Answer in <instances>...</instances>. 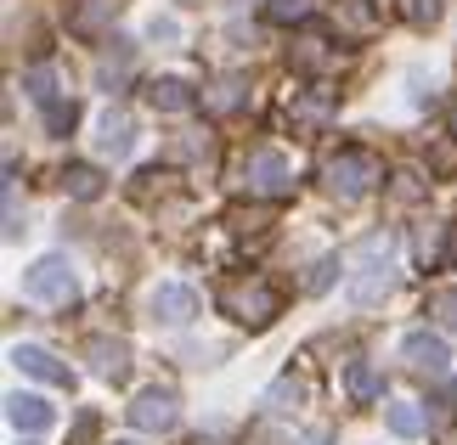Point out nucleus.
<instances>
[{
	"instance_id": "31",
	"label": "nucleus",
	"mask_w": 457,
	"mask_h": 445,
	"mask_svg": "<svg viewBox=\"0 0 457 445\" xmlns=\"http://www.w3.org/2000/svg\"><path fill=\"white\" fill-rule=\"evenodd\" d=\"M446 265L457 271V226H452V237H446Z\"/></svg>"
},
{
	"instance_id": "18",
	"label": "nucleus",
	"mask_w": 457,
	"mask_h": 445,
	"mask_svg": "<svg viewBox=\"0 0 457 445\" xmlns=\"http://www.w3.org/2000/svg\"><path fill=\"white\" fill-rule=\"evenodd\" d=\"M113 17H119V0H85L74 12V34H102Z\"/></svg>"
},
{
	"instance_id": "1",
	"label": "nucleus",
	"mask_w": 457,
	"mask_h": 445,
	"mask_svg": "<svg viewBox=\"0 0 457 445\" xmlns=\"http://www.w3.org/2000/svg\"><path fill=\"white\" fill-rule=\"evenodd\" d=\"M395 288V260H390V237H367L356 248V276H350V305L356 310H378Z\"/></svg>"
},
{
	"instance_id": "9",
	"label": "nucleus",
	"mask_w": 457,
	"mask_h": 445,
	"mask_svg": "<svg viewBox=\"0 0 457 445\" xmlns=\"http://www.w3.org/2000/svg\"><path fill=\"white\" fill-rule=\"evenodd\" d=\"M85 355H91L96 378H108V383H125L130 378V344H125V338H91Z\"/></svg>"
},
{
	"instance_id": "5",
	"label": "nucleus",
	"mask_w": 457,
	"mask_h": 445,
	"mask_svg": "<svg viewBox=\"0 0 457 445\" xmlns=\"http://www.w3.org/2000/svg\"><path fill=\"white\" fill-rule=\"evenodd\" d=\"M401 361H407V372H418V378H446V367H452V350H446V338L441 333H407L401 338Z\"/></svg>"
},
{
	"instance_id": "25",
	"label": "nucleus",
	"mask_w": 457,
	"mask_h": 445,
	"mask_svg": "<svg viewBox=\"0 0 457 445\" xmlns=\"http://www.w3.org/2000/svg\"><path fill=\"white\" fill-rule=\"evenodd\" d=\"M130 62H136V51H130V45L108 51V57H102V85H119V79L130 74Z\"/></svg>"
},
{
	"instance_id": "27",
	"label": "nucleus",
	"mask_w": 457,
	"mask_h": 445,
	"mask_svg": "<svg viewBox=\"0 0 457 445\" xmlns=\"http://www.w3.org/2000/svg\"><path fill=\"white\" fill-rule=\"evenodd\" d=\"M441 12H446V0H407V17L418 29H429V23H441Z\"/></svg>"
},
{
	"instance_id": "10",
	"label": "nucleus",
	"mask_w": 457,
	"mask_h": 445,
	"mask_svg": "<svg viewBox=\"0 0 457 445\" xmlns=\"http://www.w3.org/2000/svg\"><path fill=\"white\" fill-rule=\"evenodd\" d=\"M130 147H136V124H130V113H102V124H96V152L102 158H130Z\"/></svg>"
},
{
	"instance_id": "22",
	"label": "nucleus",
	"mask_w": 457,
	"mask_h": 445,
	"mask_svg": "<svg viewBox=\"0 0 457 445\" xmlns=\"http://www.w3.org/2000/svg\"><path fill=\"white\" fill-rule=\"evenodd\" d=\"M204 108H209V113H232V108H243V79H220L215 96H204Z\"/></svg>"
},
{
	"instance_id": "23",
	"label": "nucleus",
	"mask_w": 457,
	"mask_h": 445,
	"mask_svg": "<svg viewBox=\"0 0 457 445\" xmlns=\"http://www.w3.org/2000/svg\"><path fill=\"white\" fill-rule=\"evenodd\" d=\"M40 113H46V124H51V130H57V136H62V130H74V119H79V108H74V102H68V96H51Z\"/></svg>"
},
{
	"instance_id": "3",
	"label": "nucleus",
	"mask_w": 457,
	"mask_h": 445,
	"mask_svg": "<svg viewBox=\"0 0 457 445\" xmlns=\"http://www.w3.org/2000/svg\"><path fill=\"white\" fill-rule=\"evenodd\" d=\"M23 293L34 299V305H68V299L79 293V276H74V265H68L62 254H46V260L29 265Z\"/></svg>"
},
{
	"instance_id": "11",
	"label": "nucleus",
	"mask_w": 457,
	"mask_h": 445,
	"mask_svg": "<svg viewBox=\"0 0 457 445\" xmlns=\"http://www.w3.org/2000/svg\"><path fill=\"white\" fill-rule=\"evenodd\" d=\"M12 361L23 367L29 378H40V383H68V367H62L51 350H40V344H17V350H12Z\"/></svg>"
},
{
	"instance_id": "6",
	"label": "nucleus",
	"mask_w": 457,
	"mask_h": 445,
	"mask_svg": "<svg viewBox=\"0 0 457 445\" xmlns=\"http://www.w3.org/2000/svg\"><path fill=\"white\" fill-rule=\"evenodd\" d=\"M226 305H232V316L237 322H249V327H266L271 316H277V305H283V299H277L266 282H232V288H226Z\"/></svg>"
},
{
	"instance_id": "26",
	"label": "nucleus",
	"mask_w": 457,
	"mask_h": 445,
	"mask_svg": "<svg viewBox=\"0 0 457 445\" xmlns=\"http://www.w3.org/2000/svg\"><path fill=\"white\" fill-rule=\"evenodd\" d=\"M435 322H446V327H457V288H441V293H429V305H424Z\"/></svg>"
},
{
	"instance_id": "4",
	"label": "nucleus",
	"mask_w": 457,
	"mask_h": 445,
	"mask_svg": "<svg viewBox=\"0 0 457 445\" xmlns=\"http://www.w3.org/2000/svg\"><path fill=\"white\" fill-rule=\"evenodd\" d=\"M243 192H249V198H288V192H294L288 158L271 152V147H260L249 164H243Z\"/></svg>"
},
{
	"instance_id": "13",
	"label": "nucleus",
	"mask_w": 457,
	"mask_h": 445,
	"mask_svg": "<svg viewBox=\"0 0 457 445\" xmlns=\"http://www.w3.org/2000/svg\"><path fill=\"white\" fill-rule=\"evenodd\" d=\"M300 400H305V383L294 378V372H283V378H277L266 395H260V406H266L271 417H283V412H300Z\"/></svg>"
},
{
	"instance_id": "14",
	"label": "nucleus",
	"mask_w": 457,
	"mask_h": 445,
	"mask_svg": "<svg viewBox=\"0 0 457 445\" xmlns=\"http://www.w3.org/2000/svg\"><path fill=\"white\" fill-rule=\"evenodd\" d=\"M328 119H333V96H322V91H305V96L288 108V124H294V130H316V124H328Z\"/></svg>"
},
{
	"instance_id": "28",
	"label": "nucleus",
	"mask_w": 457,
	"mask_h": 445,
	"mask_svg": "<svg viewBox=\"0 0 457 445\" xmlns=\"http://www.w3.org/2000/svg\"><path fill=\"white\" fill-rule=\"evenodd\" d=\"M147 34H153V40H164V45H175V40H181V23H175V17H153Z\"/></svg>"
},
{
	"instance_id": "7",
	"label": "nucleus",
	"mask_w": 457,
	"mask_h": 445,
	"mask_svg": "<svg viewBox=\"0 0 457 445\" xmlns=\"http://www.w3.org/2000/svg\"><path fill=\"white\" fill-rule=\"evenodd\" d=\"M175 417H181V412H175V395H170V389H142V395L130 400V423H136L142 434L175 429Z\"/></svg>"
},
{
	"instance_id": "8",
	"label": "nucleus",
	"mask_w": 457,
	"mask_h": 445,
	"mask_svg": "<svg viewBox=\"0 0 457 445\" xmlns=\"http://www.w3.org/2000/svg\"><path fill=\"white\" fill-rule=\"evenodd\" d=\"M192 316H198V293H192L187 282H158V288H153V322L187 327Z\"/></svg>"
},
{
	"instance_id": "30",
	"label": "nucleus",
	"mask_w": 457,
	"mask_h": 445,
	"mask_svg": "<svg viewBox=\"0 0 457 445\" xmlns=\"http://www.w3.org/2000/svg\"><path fill=\"white\" fill-rule=\"evenodd\" d=\"M288 445H333V429H305V434H288Z\"/></svg>"
},
{
	"instance_id": "2",
	"label": "nucleus",
	"mask_w": 457,
	"mask_h": 445,
	"mask_svg": "<svg viewBox=\"0 0 457 445\" xmlns=\"http://www.w3.org/2000/svg\"><path fill=\"white\" fill-rule=\"evenodd\" d=\"M378 158L373 152H361V147H345L339 158H328V169H322V181H328V192L333 198H345V203H356V198H367L373 192V181H378Z\"/></svg>"
},
{
	"instance_id": "21",
	"label": "nucleus",
	"mask_w": 457,
	"mask_h": 445,
	"mask_svg": "<svg viewBox=\"0 0 457 445\" xmlns=\"http://www.w3.org/2000/svg\"><path fill=\"white\" fill-rule=\"evenodd\" d=\"M316 12V0H266V23H305V17Z\"/></svg>"
},
{
	"instance_id": "12",
	"label": "nucleus",
	"mask_w": 457,
	"mask_h": 445,
	"mask_svg": "<svg viewBox=\"0 0 457 445\" xmlns=\"http://www.w3.org/2000/svg\"><path fill=\"white\" fill-rule=\"evenodd\" d=\"M6 417H12V429H23V434H40V429H51V406L40 400V395H12L6 400Z\"/></svg>"
},
{
	"instance_id": "24",
	"label": "nucleus",
	"mask_w": 457,
	"mask_h": 445,
	"mask_svg": "<svg viewBox=\"0 0 457 445\" xmlns=\"http://www.w3.org/2000/svg\"><path fill=\"white\" fill-rule=\"evenodd\" d=\"M390 192H395V203H418V198H429V181H424V175H412V169H401Z\"/></svg>"
},
{
	"instance_id": "29",
	"label": "nucleus",
	"mask_w": 457,
	"mask_h": 445,
	"mask_svg": "<svg viewBox=\"0 0 457 445\" xmlns=\"http://www.w3.org/2000/svg\"><path fill=\"white\" fill-rule=\"evenodd\" d=\"M333 271H339V260H322V265L311 271V282H305V288H311V293H322L328 282H333Z\"/></svg>"
},
{
	"instance_id": "15",
	"label": "nucleus",
	"mask_w": 457,
	"mask_h": 445,
	"mask_svg": "<svg viewBox=\"0 0 457 445\" xmlns=\"http://www.w3.org/2000/svg\"><path fill=\"white\" fill-rule=\"evenodd\" d=\"M147 102H153L158 113H187L192 108V91H187L181 79H153L147 85Z\"/></svg>"
},
{
	"instance_id": "19",
	"label": "nucleus",
	"mask_w": 457,
	"mask_h": 445,
	"mask_svg": "<svg viewBox=\"0 0 457 445\" xmlns=\"http://www.w3.org/2000/svg\"><path fill=\"white\" fill-rule=\"evenodd\" d=\"M339 29H345V34H373V29H378L373 0H339Z\"/></svg>"
},
{
	"instance_id": "32",
	"label": "nucleus",
	"mask_w": 457,
	"mask_h": 445,
	"mask_svg": "<svg viewBox=\"0 0 457 445\" xmlns=\"http://www.w3.org/2000/svg\"><path fill=\"white\" fill-rule=\"evenodd\" d=\"M452 130H457V108H452Z\"/></svg>"
},
{
	"instance_id": "16",
	"label": "nucleus",
	"mask_w": 457,
	"mask_h": 445,
	"mask_svg": "<svg viewBox=\"0 0 457 445\" xmlns=\"http://www.w3.org/2000/svg\"><path fill=\"white\" fill-rule=\"evenodd\" d=\"M62 192H68V198H79V203H91V198H102V175L91 164H68L62 169Z\"/></svg>"
},
{
	"instance_id": "20",
	"label": "nucleus",
	"mask_w": 457,
	"mask_h": 445,
	"mask_svg": "<svg viewBox=\"0 0 457 445\" xmlns=\"http://www.w3.org/2000/svg\"><path fill=\"white\" fill-rule=\"evenodd\" d=\"M345 389H350V395H356V400H378V372L373 367H367V361H350V372H345Z\"/></svg>"
},
{
	"instance_id": "17",
	"label": "nucleus",
	"mask_w": 457,
	"mask_h": 445,
	"mask_svg": "<svg viewBox=\"0 0 457 445\" xmlns=\"http://www.w3.org/2000/svg\"><path fill=\"white\" fill-rule=\"evenodd\" d=\"M384 423H390V434L395 440H418V434H424V406H412V400H395L390 406V417H384Z\"/></svg>"
}]
</instances>
